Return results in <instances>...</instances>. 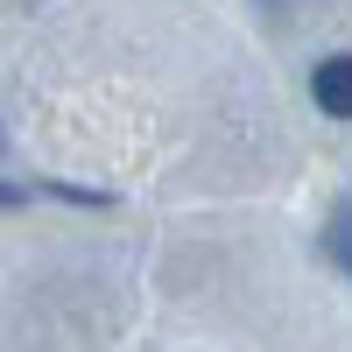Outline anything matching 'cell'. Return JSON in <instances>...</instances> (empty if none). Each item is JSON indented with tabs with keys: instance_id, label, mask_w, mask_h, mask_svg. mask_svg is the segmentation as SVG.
Masks as SVG:
<instances>
[{
	"instance_id": "1",
	"label": "cell",
	"mask_w": 352,
	"mask_h": 352,
	"mask_svg": "<svg viewBox=\"0 0 352 352\" xmlns=\"http://www.w3.org/2000/svg\"><path fill=\"white\" fill-rule=\"evenodd\" d=\"M310 99L331 113V120H352V50L324 56V64L310 71Z\"/></svg>"
},
{
	"instance_id": "2",
	"label": "cell",
	"mask_w": 352,
	"mask_h": 352,
	"mask_svg": "<svg viewBox=\"0 0 352 352\" xmlns=\"http://www.w3.org/2000/svg\"><path fill=\"white\" fill-rule=\"evenodd\" d=\"M324 254H331V261H338V268L352 275V204H345V212H338V219L324 226Z\"/></svg>"
}]
</instances>
